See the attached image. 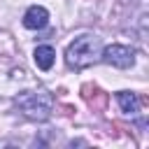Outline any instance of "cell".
Listing matches in <instances>:
<instances>
[{"mask_svg": "<svg viewBox=\"0 0 149 149\" xmlns=\"http://www.w3.org/2000/svg\"><path fill=\"white\" fill-rule=\"evenodd\" d=\"M14 105L19 112L33 121H47L54 112V95L47 88H35V91H21L14 98Z\"/></svg>", "mask_w": 149, "mask_h": 149, "instance_id": "obj_1", "label": "cell"}, {"mask_svg": "<svg viewBox=\"0 0 149 149\" xmlns=\"http://www.w3.org/2000/svg\"><path fill=\"white\" fill-rule=\"evenodd\" d=\"M100 51H102V47H100V40L95 35H79L68 44L65 63L74 70H84L100 58Z\"/></svg>", "mask_w": 149, "mask_h": 149, "instance_id": "obj_2", "label": "cell"}, {"mask_svg": "<svg viewBox=\"0 0 149 149\" xmlns=\"http://www.w3.org/2000/svg\"><path fill=\"white\" fill-rule=\"evenodd\" d=\"M100 61H105L107 65H114V68H130L135 63V49L133 47H126V44H109L100 51Z\"/></svg>", "mask_w": 149, "mask_h": 149, "instance_id": "obj_3", "label": "cell"}, {"mask_svg": "<svg viewBox=\"0 0 149 149\" xmlns=\"http://www.w3.org/2000/svg\"><path fill=\"white\" fill-rule=\"evenodd\" d=\"M47 23H49V12H47L44 7L33 5V7L26 9V14H23V26H26L28 30H40V28H44Z\"/></svg>", "mask_w": 149, "mask_h": 149, "instance_id": "obj_4", "label": "cell"}, {"mask_svg": "<svg viewBox=\"0 0 149 149\" xmlns=\"http://www.w3.org/2000/svg\"><path fill=\"white\" fill-rule=\"evenodd\" d=\"M33 58H35V65H37L40 70H51V65H54V61H56V51H54V47H49V44H40V47H35Z\"/></svg>", "mask_w": 149, "mask_h": 149, "instance_id": "obj_5", "label": "cell"}, {"mask_svg": "<svg viewBox=\"0 0 149 149\" xmlns=\"http://www.w3.org/2000/svg\"><path fill=\"white\" fill-rule=\"evenodd\" d=\"M116 102H119L123 114H137L140 112V98L133 91H119L116 93Z\"/></svg>", "mask_w": 149, "mask_h": 149, "instance_id": "obj_6", "label": "cell"}, {"mask_svg": "<svg viewBox=\"0 0 149 149\" xmlns=\"http://www.w3.org/2000/svg\"><path fill=\"white\" fill-rule=\"evenodd\" d=\"M91 91H93V95H91V93H86V91H81V95L88 100V105H93V107H98V109H100V107L107 102V95H105L100 88H95V86H91Z\"/></svg>", "mask_w": 149, "mask_h": 149, "instance_id": "obj_7", "label": "cell"}]
</instances>
